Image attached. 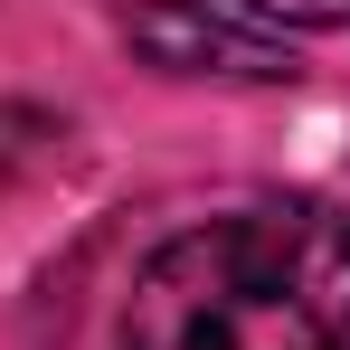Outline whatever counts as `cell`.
Here are the masks:
<instances>
[{"mask_svg": "<svg viewBox=\"0 0 350 350\" xmlns=\"http://www.w3.org/2000/svg\"><path fill=\"white\" fill-rule=\"evenodd\" d=\"M123 38L161 76H237V85H293V48H275L265 29H237L208 0H142L123 19Z\"/></svg>", "mask_w": 350, "mask_h": 350, "instance_id": "cell-2", "label": "cell"}, {"mask_svg": "<svg viewBox=\"0 0 350 350\" xmlns=\"http://www.w3.org/2000/svg\"><path fill=\"white\" fill-rule=\"evenodd\" d=\"M237 10H256L275 29H350V0H237Z\"/></svg>", "mask_w": 350, "mask_h": 350, "instance_id": "cell-3", "label": "cell"}, {"mask_svg": "<svg viewBox=\"0 0 350 350\" xmlns=\"http://www.w3.org/2000/svg\"><path fill=\"white\" fill-rule=\"evenodd\" d=\"M114 350H350V218L256 199L180 228L133 275Z\"/></svg>", "mask_w": 350, "mask_h": 350, "instance_id": "cell-1", "label": "cell"}]
</instances>
